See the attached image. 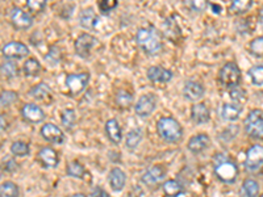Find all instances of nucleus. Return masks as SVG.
Segmentation results:
<instances>
[{
	"instance_id": "f257e3e1",
	"label": "nucleus",
	"mask_w": 263,
	"mask_h": 197,
	"mask_svg": "<svg viewBox=\"0 0 263 197\" xmlns=\"http://www.w3.org/2000/svg\"><path fill=\"white\" fill-rule=\"evenodd\" d=\"M136 41L142 52L149 56H153L162 49L161 34L158 33L154 26H146V28L138 29L137 34H136Z\"/></svg>"
},
{
	"instance_id": "f03ea898",
	"label": "nucleus",
	"mask_w": 263,
	"mask_h": 197,
	"mask_svg": "<svg viewBox=\"0 0 263 197\" xmlns=\"http://www.w3.org/2000/svg\"><path fill=\"white\" fill-rule=\"evenodd\" d=\"M213 167L214 174L218 177V180H221L223 183H234L237 176H238V167H237V164L225 154L214 155Z\"/></svg>"
},
{
	"instance_id": "7ed1b4c3",
	"label": "nucleus",
	"mask_w": 263,
	"mask_h": 197,
	"mask_svg": "<svg viewBox=\"0 0 263 197\" xmlns=\"http://www.w3.org/2000/svg\"><path fill=\"white\" fill-rule=\"evenodd\" d=\"M157 131L159 137L168 143H178L183 137L182 125L172 117H162L157 121Z\"/></svg>"
},
{
	"instance_id": "20e7f679",
	"label": "nucleus",
	"mask_w": 263,
	"mask_h": 197,
	"mask_svg": "<svg viewBox=\"0 0 263 197\" xmlns=\"http://www.w3.org/2000/svg\"><path fill=\"white\" fill-rule=\"evenodd\" d=\"M218 82L230 89L238 87L241 82V71L238 66L233 62L225 63L218 71Z\"/></svg>"
},
{
	"instance_id": "39448f33",
	"label": "nucleus",
	"mask_w": 263,
	"mask_h": 197,
	"mask_svg": "<svg viewBox=\"0 0 263 197\" xmlns=\"http://www.w3.org/2000/svg\"><path fill=\"white\" fill-rule=\"evenodd\" d=\"M245 130L250 137L263 139V111L253 109L245 118Z\"/></svg>"
},
{
	"instance_id": "423d86ee",
	"label": "nucleus",
	"mask_w": 263,
	"mask_h": 197,
	"mask_svg": "<svg viewBox=\"0 0 263 197\" xmlns=\"http://www.w3.org/2000/svg\"><path fill=\"white\" fill-rule=\"evenodd\" d=\"M98 43L99 39L96 37H94L92 34H89V33H83V34H80L75 39V43H74L76 56L83 59L89 58L91 56V52Z\"/></svg>"
},
{
	"instance_id": "0eeeda50",
	"label": "nucleus",
	"mask_w": 263,
	"mask_h": 197,
	"mask_svg": "<svg viewBox=\"0 0 263 197\" xmlns=\"http://www.w3.org/2000/svg\"><path fill=\"white\" fill-rule=\"evenodd\" d=\"M90 82L89 72H80V74H70L66 76V85L69 89L70 95L76 96L82 93Z\"/></svg>"
},
{
	"instance_id": "6e6552de",
	"label": "nucleus",
	"mask_w": 263,
	"mask_h": 197,
	"mask_svg": "<svg viewBox=\"0 0 263 197\" xmlns=\"http://www.w3.org/2000/svg\"><path fill=\"white\" fill-rule=\"evenodd\" d=\"M245 167L250 172H256L263 167V144H253L247 150Z\"/></svg>"
},
{
	"instance_id": "1a4fd4ad",
	"label": "nucleus",
	"mask_w": 263,
	"mask_h": 197,
	"mask_svg": "<svg viewBox=\"0 0 263 197\" xmlns=\"http://www.w3.org/2000/svg\"><path fill=\"white\" fill-rule=\"evenodd\" d=\"M10 20L12 25L20 30L29 29L30 26L33 25L32 16L24 10L19 8V7H13L12 10H11Z\"/></svg>"
},
{
	"instance_id": "9d476101",
	"label": "nucleus",
	"mask_w": 263,
	"mask_h": 197,
	"mask_svg": "<svg viewBox=\"0 0 263 197\" xmlns=\"http://www.w3.org/2000/svg\"><path fill=\"white\" fill-rule=\"evenodd\" d=\"M157 107V96L154 93H146L138 98V102L135 105V111L138 116L141 117H148Z\"/></svg>"
},
{
	"instance_id": "9b49d317",
	"label": "nucleus",
	"mask_w": 263,
	"mask_h": 197,
	"mask_svg": "<svg viewBox=\"0 0 263 197\" xmlns=\"http://www.w3.org/2000/svg\"><path fill=\"white\" fill-rule=\"evenodd\" d=\"M164 176H166V168L161 164H155L149 167L142 175V183L146 184L148 187H157L158 184L163 181Z\"/></svg>"
},
{
	"instance_id": "f8f14e48",
	"label": "nucleus",
	"mask_w": 263,
	"mask_h": 197,
	"mask_svg": "<svg viewBox=\"0 0 263 197\" xmlns=\"http://www.w3.org/2000/svg\"><path fill=\"white\" fill-rule=\"evenodd\" d=\"M2 53H3L4 58L20 59L29 54V49L25 43L19 42V41H11L3 46Z\"/></svg>"
},
{
	"instance_id": "ddd939ff",
	"label": "nucleus",
	"mask_w": 263,
	"mask_h": 197,
	"mask_svg": "<svg viewBox=\"0 0 263 197\" xmlns=\"http://www.w3.org/2000/svg\"><path fill=\"white\" fill-rule=\"evenodd\" d=\"M21 116L25 121L30 122V124H39L45 120V112L42 111L41 107L33 103H28V104L23 105L21 108Z\"/></svg>"
},
{
	"instance_id": "4468645a",
	"label": "nucleus",
	"mask_w": 263,
	"mask_h": 197,
	"mask_svg": "<svg viewBox=\"0 0 263 197\" xmlns=\"http://www.w3.org/2000/svg\"><path fill=\"white\" fill-rule=\"evenodd\" d=\"M41 135H42L43 139H46L50 143L59 144L65 141V134H63L62 129L58 128L57 125L52 124V122H48V124L42 125L41 128Z\"/></svg>"
},
{
	"instance_id": "2eb2a0df",
	"label": "nucleus",
	"mask_w": 263,
	"mask_h": 197,
	"mask_svg": "<svg viewBox=\"0 0 263 197\" xmlns=\"http://www.w3.org/2000/svg\"><path fill=\"white\" fill-rule=\"evenodd\" d=\"M148 79L150 80L151 83H158V84H163V83L170 82L174 74L171 70L164 69V67H161V66H151L149 67L148 72Z\"/></svg>"
},
{
	"instance_id": "dca6fc26",
	"label": "nucleus",
	"mask_w": 263,
	"mask_h": 197,
	"mask_svg": "<svg viewBox=\"0 0 263 197\" xmlns=\"http://www.w3.org/2000/svg\"><path fill=\"white\" fill-rule=\"evenodd\" d=\"M210 146V138L207 134H196L191 138L187 143V149L194 154H200L204 150H207Z\"/></svg>"
},
{
	"instance_id": "f3484780",
	"label": "nucleus",
	"mask_w": 263,
	"mask_h": 197,
	"mask_svg": "<svg viewBox=\"0 0 263 197\" xmlns=\"http://www.w3.org/2000/svg\"><path fill=\"white\" fill-rule=\"evenodd\" d=\"M184 97L190 100V102H197L204 96V87L201 83L195 82V80H188L184 84L183 88Z\"/></svg>"
},
{
	"instance_id": "a211bd4d",
	"label": "nucleus",
	"mask_w": 263,
	"mask_h": 197,
	"mask_svg": "<svg viewBox=\"0 0 263 197\" xmlns=\"http://www.w3.org/2000/svg\"><path fill=\"white\" fill-rule=\"evenodd\" d=\"M109 185H111V189L113 192H120V190L124 189L125 183H126V175H125L124 171L121 168L115 167L112 168L111 172H109L108 176Z\"/></svg>"
},
{
	"instance_id": "6ab92c4d",
	"label": "nucleus",
	"mask_w": 263,
	"mask_h": 197,
	"mask_svg": "<svg viewBox=\"0 0 263 197\" xmlns=\"http://www.w3.org/2000/svg\"><path fill=\"white\" fill-rule=\"evenodd\" d=\"M191 118L195 124H207L210 118V112L207 105L203 104V103H199V104H194L192 108H191Z\"/></svg>"
},
{
	"instance_id": "aec40b11",
	"label": "nucleus",
	"mask_w": 263,
	"mask_h": 197,
	"mask_svg": "<svg viewBox=\"0 0 263 197\" xmlns=\"http://www.w3.org/2000/svg\"><path fill=\"white\" fill-rule=\"evenodd\" d=\"M38 161L41 162L43 167L53 168L58 166L59 158L52 147H42L38 151Z\"/></svg>"
},
{
	"instance_id": "412c9836",
	"label": "nucleus",
	"mask_w": 263,
	"mask_h": 197,
	"mask_svg": "<svg viewBox=\"0 0 263 197\" xmlns=\"http://www.w3.org/2000/svg\"><path fill=\"white\" fill-rule=\"evenodd\" d=\"M105 133H107V137L112 143L118 144L121 142L122 130L116 118H111V120L105 122Z\"/></svg>"
},
{
	"instance_id": "4be33fe9",
	"label": "nucleus",
	"mask_w": 263,
	"mask_h": 197,
	"mask_svg": "<svg viewBox=\"0 0 263 197\" xmlns=\"http://www.w3.org/2000/svg\"><path fill=\"white\" fill-rule=\"evenodd\" d=\"M79 24L84 29H95L99 24V17L92 8H85L79 15Z\"/></svg>"
},
{
	"instance_id": "5701e85b",
	"label": "nucleus",
	"mask_w": 263,
	"mask_h": 197,
	"mask_svg": "<svg viewBox=\"0 0 263 197\" xmlns=\"http://www.w3.org/2000/svg\"><path fill=\"white\" fill-rule=\"evenodd\" d=\"M242 107L240 103H225L221 108V117L225 121H236L240 117Z\"/></svg>"
},
{
	"instance_id": "b1692460",
	"label": "nucleus",
	"mask_w": 263,
	"mask_h": 197,
	"mask_svg": "<svg viewBox=\"0 0 263 197\" xmlns=\"http://www.w3.org/2000/svg\"><path fill=\"white\" fill-rule=\"evenodd\" d=\"M29 95L33 98H36L38 102H50L52 100V89L45 84V83H39L36 84L29 91Z\"/></svg>"
},
{
	"instance_id": "393cba45",
	"label": "nucleus",
	"mask_w": 263,
	"mask_h": 197,
	"mask_svg": "<svg viewBox=\"0 0 263 197\" xmlns=\"http://www.w3.org/2000/svg\"><path fill=\"white\" fill-rule=\"evenodd\" d=\"M142 138H144V130L141 128H135L132 129L126 134V138H125V144L129 150H133L141 143Z\"/></svg>"
},
{
	"instance_id": "a878e982",
	"label": "nucleus",
	"mask_w": 263,
	"mask_h": 197,
	"mask_svg": "<svg viewBox=\"0 0 263 197\" xmlns=\"http://www.w3.org/2000/svg\"><path fill=\"white\" fill-rule=\"evenodd\" d=\"M259 185L253 179H246L241 185V196L242 197H258Z\"/></svg>"
},
{
	"instance_id": "bb28decb",
	"label": "nucleus",
	"mask_w": 263,
	"mask_h": 197,
	"mask_svg": "<svg viewBox=\"0 0 263 197\" xmlns=\"http://www.w3.org/2000/svg\"><path fill=\"white\" fill-rule=\"evenodd\" d=\"M23 70H24V74L26 76H37L41 72L42 67L39 65V62L37 59L34 58H28L25 61L23 66Z\"/></svg>"
},
{
	"instance_id": "cd10ccee",
	"label": "nucleus",
	"mask_w": 263,
	"mask_h": 197,
	"mask_svg": "<svg viewBox=\"0 0 263 197\" xmlns=\"http://www.w3.org/2000/svg\"><path fill=\"white\" fill-rule=\"evenodd\" d=\"M163 192L168 197H177L183 192L181 183L177 180H166L163 183Z\"/></svg>"
},
{
	"instance_id": "c85d7f7f",
	"label": "nucleus",
	"mask_w": 263,
	"mask_h": 197,
	"mask_svg": "<svg viewBox=\"0 0 263 197\" xmlns=\"http://www.w3.org/2000/svg\"><path fill=\"white\" fill-rule=\"evenodd\" d=\"M76 120H78V117H76V112L74 109H65L61 113V121H62V125L66 129L74 128Z\"/></svg>"
},
{
	"instance_id": "c756f323",
	"label": "nucleus",
	"mask_w": 263,
	"mask_h": 197,
	"mask_svg": "<svg viewBox=\"0 0 263 197\" xmlns=\"http://www.w3.org/2000/svg\"><path fill=\"white\" fill-rule=\"evenodd\" d=\"M251 6H253V2H249V0H234L230 4L229 11L236 13V15H241V13L247 12L251 8Z\"/></svg>"
},
{
	"instance_id": "7c9ffc66",
	"label": "nucleus",
	"mask_w": 263,
	"mask_h": 197,
	"mask_svg": "<svg viewBox=\"0 0 263 197\" xmlns=\"http://www.w3.org/2000/svg\"><path fill=\"white\" fill-rule=\"evenodd\" d=\"M132 102H133V96L132 93H129L128 91H125V89H121V91H118L116 93V104L120 107V108H128L130 107Z\"/></svg>"
},
{
	"instance_id": "2f4dec72",
	"label": "nucleus",
	"mask_w": 263,
	"mask_h": 197,
	"mask_svg": "<svg viewBox=\"0 0 263 197\" xmlns=\"http://www.w3.org/2000/svg\"><path fill=\"white\" fill-rule=\"evenodd\" d=\"M2 74L7 78H15L19 75V66L13 61H6L2 65Z\"/></svg>"
},
{
	"instance_id": "473e14b6",
	"label": "nucleus",
	"mask_w": 263,
	"mask_h": 197,
	"mask_svg": "<svg viewBox=\"0 0 263 197\" xmlns=\"http://www.w3.org/2000/svg\"><path fill=\"white\" fill-rule=\"evenodd\" d=\"M247 75L250 76L253 84L263 85V66H253L247 71Z\"/></svg>"
},
{
	"instance_id": "72a5a7b5",
	"label": "nucleus",
	"mask_w": 263,
	"mask_h": 197,
	"mask_svg": "<svg viewBox=\"0 0 263 197\" xmlns=\"http://www.w3.org/2000/svg\"><path fill=\"white\" fill-rule=\"evenodd\" d=\"M0 193L2 197H19V187L12 181H6L2 184Z\"/></svg>"
},
{
	"instance_id": "f704fd0d",
	"label": "nucleus",
	"mask_w": 263,
	"mask_h": 197,
	"mask_svg": "<svg viewBox=\"0 0 263 197\" xmlns=\"http://www.w3.org/2000/svg\"><path fill=\"white\" fill-rule=\"evenodd\" d=\"M61 58H62V56H61V50L54 45L50 46L49 52H48V54L45 56L46 62L49 63L50 66H57L59 62H61Z\"/></svg>"
},
{
	"instance_id": "c9c22d12",
	"label": "nucleus",
	"mask_w": 263,
	"mask_h": 197,
	"mask_svg": "<svg viewBox=\"0 0 263 197\" xmlns=\"http://www.w3.org/2000/svg\"><path fill=\"white\" fill-rule=\"evenodd\" d=\"M11 153H12L15 157H25V155L29 154V146H28L25 142H13V143L11 144Z\"/></svg>"
},
{
	"instance_id": "e433bc0d",
	"label": "nucleus",
	"mask_w": 263,
	"mask_h": 197,
	"mask_svg": "<svg viewBox=\"0 0 263 197\" xmlns=\"http://www.w3.org/2000/svg\"><path fill=\"white\" fill-rule=\"evenodd\" d=\"M249 52L254 57H263V36L256 37L250 42Z\"/></svg>"
},
{
	"instance_id": "4c0bfd02",
	"label": "nucleus",
	"mask_w": 263,
	"mask_h": 197,
	"mask_svg": "<svg viewBox=\"0 0 263 197\" xmlns=\"http://www.w3.org/2000/svg\"><path fill=\"white\" fill-rule=\"evenodd\" d=\"M85 170L79 162H71L67 164V175L72 177H83Z\"/></svg>"
},
{
	"instance_id": "58836bf2",
	"label": "nucleus",
	"mask_w": 263,
	"mask_h": 197,
	"mask_svg": "<svg viewBox=\"0 0 263 197\" xmlns=\"http://www.w3.org/2000/svg\"><path fill=\"white\" fill-rule=\"evenodd\" d=\"M45 7H46L45 0H39V2H36V0H28V2H26V8L33 13L42 12Z\"/></svg>"
},
{
	"instance_id": "ea45409f",
	"label": "nucleus",
	"mask_w": 263,
	"mask_h": 197,
	"mask_svg": "<svg viewBox=\"0 0 263 197\" xmlns=\"http://www.w3.org/2000/svg\"><path fill=\"white\" fill-rule=\"evenodd\" d=\"M117 2L116 0H103V2H99V10L103 15H108L111 11H113L117 7Z\"/></svg>"
},
{
	"instance_id": "a19ab883",
	"label": "nucleus",
	"mask_w": 263,
	"mask_h": 197,
	"mask_svg": "<svg viewBox=\"0 0 263 197\" xmlns=\"http://www.w3.org/2000/svg\"><path fill=\"white\" fill-rule=\"evenodd\" d=\"M17 100V93L13 91L2 92V107H10Z\"/></svg>"
},
{
	"instance_id": "79ce46f5",
	"label": "nucleus",
	"mask_w": 263,
	"mask_h": 197,
	"mask_svg": "<svg viewBox=\"0 0 263 197\" xmlns=\"http://www.w3.org/2000/svg\"><path fill=\"white\" fill-rule=\"evenodd\" d=\"M230 96L233 97V100H236V103L245 100V92L240 87H234V88L230 89Z\"/></svg>"
},
{
	"instance_id": "37998d69",
	"label": "nucleus",
	"mask_w": 263,
	"mask_h": 197,
	"mask_svg": "<svg viewBox=\"0 0 263 197\" xmlns=\"http://www.w3.org/2000/svg\"><path fill=\"white\" fill-rule=\"evenodd\" d=\"M190 6L191 8L195 11H204L205 8H207L208 3L207 2H191Z\"/></svg>"
},
{
	"instance_id": "c03bdc74",
	"label": "nucleus",
	"mask_w": 263,
	"mask_h": 197,
	"mask_svg": "<svg viewBox=\"0 0 263 197\" xmlns=\"http://www.w3.org/2000/svg\"><path fill=\"white\" fill-rule=\"evenodd\" d=\"M91 197H109V194L107 193L103 188L96 187V188H94V190H92Z\"/></svg>"
},
{
	"instance_id": "a18cd8bd",
	"label": "nucleus",
	"mask_w": 263,
	"mask_h": 197,
	"mask_svg": "<svg viewBox=\"0 0 263 197\" xmlns=\"http://www.w3.org/2000/svg\"><path fill=\"white\" fill-rule=\"evenodd\" d=\"M259 23H260V26L263 28V7L260 8V11H259Z\"/></svg>"
},
{
	"instance_id": "49530a36",
	"label": "nucleus",
	"mask_w": 263,
	"mask_h": 197,
	"mask_svg": "<svg viewBox=\"0 0 263 197\" xmlns=\"http://www.w3.org/2000/svg\"><path fill=\"white\" fill-rule=\"evenodd\" d=\"M67 197H87V196L83 193H75V194H71V196H67Z\"/></svg>"
},
{
	"instance_id": "de8ad7c7",
	"label": "nucleus",
	"mask_w": 263,
	"mask_h": 197,
	"mask_svg": "<svg viewBox=\"0 0 263 197\" xmlns=\"http://www.w3.org/2000/svg\"><path fill=\"white\" fill-rule=\"evenodd\" d=\"M259 197H263V194H260V196Z\"/></svg>"
}]
</instances>
